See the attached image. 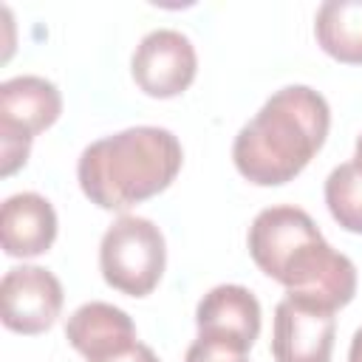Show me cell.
Masks as SVG:
<instances>
[{"instance_id": "cell-10", "label": "cell", "mask_w": 362, "mask_h": 362, "mask_svg": "<svg viewBox=\"0 0 362 362\" xmlns=\"http://www.w3.org/2000/svg\"><path fill=\"white\" fill-rule=\"evenodd\" d=\"M57 238V212L37 192H17L3 201L0 240L8 257H37Z\"/></svg>"}, {"instance_id": "cell-8", "label": "cell", "mask_w": 362, "mask_h": 362, "mask_svg": "<svg viewBox=\"0 0 362 362\" xmlns=\"http://www.w3.org/2000/svg\"><path fill=\"white\" fill-rule=\"evenodd\" d=\"M317 238H322V232L305 209L269 206L257 212V218L249 226V255L266 277L277 280L291 255Z\"/></svg>"}, {"instance_id": "cell-9", "label": "cell", "mask_w": 362, "mask_h": 362, "mask_svg": "<svg viewBox=\"0 0 362 362\" xmlns=\"http://www.w3.org/2000/svg\"><path fill=\"white\" fill-rule=\"evenodd\" d=\"M195 325L198 337L229 339L249 351L260 334V303L243 286H215L201 297L195 308Z\"/></svg>"}, {"instance_id": "cell-17", "label": "cell", "mask_w": 362, "mask_h": 362, "mask_svg": "<svg viewBox=\"0 0 362 362\" xmlns=\"http://www.w3.org/2000/svg\"><path fill=\"white\" fill-rule=\"evenodd\" d=\"M354 161H356V164L362 167V136L356 139V153H354Z\"/></svg>"}, {"instance_id": "cell-14", "label": "cell", "mask_w": 362, "mask_h": 362, "mask_svg": "<svg viewBox=\"0 0 362 362\" xmlns=\"http://www.w3.org/2000/svg\"><path fill=\"white\" fill-rule=\"evenodd\" d=\"M184 362H249V351L218 337H198L189 348Z\"/></svg>"}, {"instance_id": "cell-5", "label": "cell", "mask_w": 362, "mask_h": 362, "mask_svg": "<svg viewBox=\"0 0 362 362\" xmlns=\"http://www.w3.org/2000/svg\"><path fill=\"white\" fill-rule=\"evenodd\" d=\"M130 71L136 85L156 99L184 93L198 71V57L187 34L175 28L150 31L133 51Z\"/></svg>"}, {"instance_id": "cell-15", "label": "cell", "mask_w": 362, "mask_h": 362, "mask_svg": "<svg viewBox=\"0 0 362 362\" xmlns=\"http://www.w3.org/2000/svg\"><path fill=\"white\" fill-rule=\"evenodd\" d=\"M88 362H158V356L144 342H133V345H127L116 354H107L102 359H88Z\"/></svg>"}, {"instance_id": "cell-12", "label": "cell", "mask_w": 362, "mask_h": 362, "mask_svg": "<svg viewBox=\"0 0 362 362\" xmlns=\"http://www.w3.org/2000/svg\"><path fill=\"white\" fill-rule=\"evenodd\" d=\"M314 37L337 62L362 65V0L322 3L314 17Z\"/></svg>"}, {"instance_id": "cell-1", "label": "cell", "mask_w": 362, "mask_h": 362, "mask_svg": "<svg viewBox=\"0 0 362 362\" xmlns=\"http://www.w3.org/2000/svg\"><path fill=\"white\" fill-rule=\"evenodd\" d=\"M331 127L322 93L308 85H286L266 99L232 144L238 173L257 187H280L305 170Z\"/></svg>"}, {"instance_id": "cell-11", "label": "cell", "mask_w": 362, "mask_h": 362, "mask_svg": "<svg viewBox=\"0 0 362 362\" xmlns=\"http://www.w3.org/2000/svg\"><path fill=\"white\" fill-rule=\"evenodd\" d=\"M65 337H68L71 348L76 354H82L85 359H102L107 354H116V351L139 342L133 320L122 308H116L110 303H99V300L79 305L68 317Z\"/></svg>"}, {"instance_id": "cell-13", "label": "cell", "mask_w": 362, "mask_h": 362, "mask_svg": "<svg viewBox=\"0 0 362 362\" xmlns=\"http://www.w3.org/2000/svg\"><path fill=\"white\" fill-rule=\"evenodd\" d=\"M325 204L345 232L362 235V167L356 161H345L328 173Z\"/></svg>"}, {"instance_id": "cell-16", "label": "cell", "mask_w": 362, "mask_h": 362, "mask_svg": "<svg viewBox=\"0 0 362 362\" xmlns=\"http://www.w3.org/2000/svg\"><path fill=\"white\" fill-rule=\"evenodd\" d=\"M348 362H362V328L354 334L351 348H348Z\"/></svg>"}, {"instance_id": "cell-3", "label": "cell", "mask_w": 362, "mask_h": 362, "mask_svg": "<svg viewBox=\"0 0 362 362\" xmlns=\"http://www.w3.org/2000/svg\"><path fill=\"white\" fill-rule=\"evenodd\" d=\"M167 266V243L150 218L122 215L99 243V269L110 288L127 297H147Z\"/></svg>"}, {"instance_id": "cell-2", "label": "cell", "mask_w": 362, "mask_h": 362, "mask_svg": "<svg viewBox=\"0 0 362 362\" xmlns=\"http://www.w3.org/2000/svg\"><path fill=\"white\" fill-rule=\"evenodd\" d=\"M184 161L181 141L167 127H127L88 144L76 164V178L90 204L124 212L164 192Z\"/></svg>"}, {"instance_id": "cell-4", "label": "cell", "mask_w": 362, "mask_h": 362, "mask_svg": "<svg viewBox=\"0 0 362 362\" xmlns=\"http://www.w3.org/2000/svg\"><path fill=\"white\" fill-rule=\"evenodd\" d=\"M59 113L62 96L42 76H14L0 85V175H11L28 161L34 136Z\"/></svg>"}, {"instance_id": "cell-7", "label": "cell", "mask_w": 362, "mask_h": 362, "mask_svg": "<svg viewBox=\"0 0 362 362\" xmlns=\"http://www.w3.org/2000/svg\"><path fill=\"white\" fill-rule=\"evenodd\" d=\"M62 311V286L42 266H14L0 283L3 325L14 334H42Z\"/></svg>"}, {"instance_id": "cell-6", "label": "cell", "mask_w": 362, "mask_h": 362, "mask_svg": "<svg viewBox=\"0 0 362 362\" xmlns=\"http://www.w3.org/2000/svg\"><path fill=\"white\" fill-rule=\"evenodd\" d=\"M337 311L300 297H283L274 308L272 356L277 362H331Z\"/></svg>"}]
</instances>
